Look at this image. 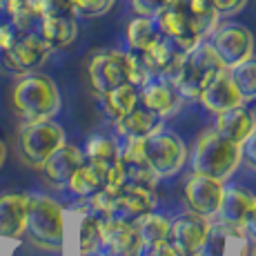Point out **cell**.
<instances>
[{"label": "cell", "mask_w": 256, "mask_h": 256, "mask_svg": "<svg viewBox=\"0 0 256 256\" xmlns=\"http://www.w3.org/2000/svg\"><path fill=\"white\" fill-rule=\"evenodd\" d=\"M102 96V107L112 118H122L125 114H130L136 107V100H138V94H136L134 85H118L114 90L100 94Z\"/></svg>", "instance_id": "27"}, {"label": "cell", "mask_w": 256, "mask_h": 256, "mask_svg": "<svg viewBox=\"0 0 256 256\" xmlns=\"http://www.w3.org/2000/svg\"><path fill=\"white\" fill-rule=\"evenodd\" d=\"M27 194L0 196V236L18 238L27 228Z\"/></svg>", "instance_id": "19"}, {"label": "cell", "mask_w": 256, "mask_h": 256, "mask_svg": "<svg viewBox=\"0 0 256 256\" xmlns=\"http://www.w3.org/2000/svg\"><path fill=\"white\" fill-rule=\"evenodd\" d=\"M212 47H214V52L223 60V65L230 70V67L252 58L254 36L245 24L230 22V24L214 29V34H212Z\"/></svg>", "instance_id": "9"}, {"label": "cell", "mask_w": 256, "mask_h": 256, "mask_svg": "<svg viewBox=\"0 0 256 256\" xmlns=\"http://www.w3.org/2000/svg\"><path fill=\"white\" fill-rule=\"evenodd\" d=\"M40 16H74L72 0H36Z\"/></svg>", "instance_id": "37"}, {"label": "cell", "mask_w": 256, "mask_h": 256, "mask_svg": "<svg viewBox=\"0 0 256 256\" xmlns=\"http://www.w3.org/2000/svg\"><path fill=\"white\" fill-rule=\"evenodd\" d=\"M38 36L49 45V49L70 47L78 36L76 16H42L38 22Z\"/></svg>", "instance_id": "20"}, {"label": "cell", "mask_w": 256, "mask_h": 256, "mask_svg": "<svg viewBox=\"0 0 256 256\" xmlns=\"http://www.w3.org/2000/svg\"><path fill=\"white\" fill-rule=\"evenodd\" d=\"M185 145L174 134H154L145 136V160L158 176H174L185 163Z\"/></svg>", "instance_id": "8"}, {"label": "cell", "mask_w": 256, "mask_h": 256, "mask_svg": "<svg viewBox=\"0 0 256 256\" xmlns=\"http://www.w3.org/2000/svg\"><path fill=\"white\" fill-rule=\"evenodd\" d=\"M248 228H250V232H252V234L256 236V208H254V214H252V218H250Z\"/></svg>", "instance_id": "44"}, {"label": "cell", "mask_w": 256, "mask_h": 256, "mask_svg": "<svg viewBox=\"0 0 256 256\" xmlns=\"http://www.w3.org/2000/svg\"><path fill=\"white\" fill-rule=\"evenodd\" d=\"M100 245L105 256H140L142 250L136 225L120 223L116 218L100 220Z\"/></svg>", "instance_id": "13"}, {"label": "cell", "mask_w": 256, "mask_h": 256, "mask_svg": "<svg viewBox=\"0 0 256 256\" xmlns=\"http://www.w3.org/2000/svg\"><path fill=\"white\" fill-rule=\"evenodd\" d=\"M65 142V132L52 118L32 120L20 130V152L32 165L40 167L52 152Z\"/></svg>", "instance_id": "6"}, {"label": "cell", "mask_w": 256, "mask_h": 256, "mask_svg": "<svg viewBox=\"0 0 256 256\" xmlns=\"http://www.w3.org/2000/svg\"><path fill=\"white\" fill-rule=\"evenodd\" d=\"M187 203L192 205V210L200 216H212L216 214L220 208V198H223V185L220 180L212 178V176L196 174L194 178L185 187Z\"/></svg>", "instance_id": "15"}, {"label": "cell", "mask_w": 256, "mask_h": 256, "mask_svg": "<svg viewBox=\"0 0 256 256\" xmlns=\"http://www.w3.org/2000/svg\"><path fill=\"white\" fill-rule=\"evenodd\" d=\"M190 256H200V254H190Z\"/></svg>", "instance_id": "46"}, {"label": "cell", "mask_w": 256, "mask_h": 256, "mask_svg": "<svg viewBox=\"0 0 256 256\" xmlns=\"http://www.w3.org/2000/svg\"><path fill=\"white\" fill-rule=\"evenodd\" d=\"M243 154H245V160L256 170V132H252V134L245 138V152Z\"/></svg>", "instance_id": "42"}, {"label": "cell", "mask_w": 256, "mask_h": 256, "mask_svg": "<svg viewBox=\"0 0 256 256\" xmlns=\"http://www.w3.org/2000/svg\"><path fill=\"white\" fill-rule=\"evenodd\" d=\"M228 72L240 98L243 100H256V58H248V60L230 67Z\"/></svg>", "instance_id": "30"}, {"label": "cell", "mask_w": 256, "mask_h": 256, "mask_svg": "<svg viewBox=\"0 0 256 256\" xmlns=\"http://www.w3.org/2000/svg\"><path fill=\"white\" fill-rule=\"evenodd\" d=\"M185 54L180 47H176L170 38H160L154 47H150L145 54H140L138 60L142 62V67L147 70V74H156L163 80H174L180 72V65L185 60Z\"/></svg>", "instance_id": "14"}, {"label": "cell", "mask_w": 256, "mask_h": 256, "mask_svg": "<svg viewBox=\"0 0 256 256\" xmlns=\"http://www.w3.org/2000/svg\"><path fill=\"white\" fill-rule=\"evenodd\" d=\"M18 29L12 22H0V52H7L14 45V40L18 38Z\"/></svg>", "instance_id": "41"}, {"label": "cell", "mask_w": 256, "mask_h": 256, "mask_svg": "<svg viewBox=\"0 0 256 256\" xmlns=\"http://www.w3.org/2000/svg\"><path fill=\"white\" fill-rule=\"evenodd\" d=\"M122 165H125V183L154 190L158 176L154 174V170H152L147 163H122Z\"/></svg>", "instance_id": "34"}, {"label": "cell", "mask_w": 256, "mask_h": 256, "mask_svg": "<svg viewBox=\"0 0 256 256\" xmlns=\"http://www.w3.org/2000/svg\"><path fill=\"white\" fill-rule=\"evenodd\" d=\"M49 45L34 32H20L14 45L2 52L4 65L16 74H29L42 65L49 56Z\"/></svg>", "instance_id": "10"}, {"label": "cell", "mask_w": 256, "mask_h": 256, "mask_svg": "<svg viewBox=\"0 0 256 256\" xmlns=\"http://www.w3.org/2000/svg\"><path fill=\"white\" fill-rule=\"evenodd\" d=\"M78 243H80V254H94L100 248V220L96 216H82L80 230H78Z\"/></svg>", "instance_id": "33"}, {"label": "cell", "mask_w": 256, "mask_h": 256, "mask_svg": "<svg viewBox=\"0 0 256 256\" xmlns=\"http://www.w3.org/2000/svg\"><path fill=\"white\" fill-rule=\"evenodd\" d=\"M16 112L27 122L47 120L60 110V92L45 74H22L12 94Z\"/></svg>", "instance_id": "2"}, {"label": "cell", "mask_w": 256, "mask_h": 256, "mask_svg": "<svg viewBox=\"0 0 256 256\" xmlns=\"http://www.w3.org/2000/svg\"><path fill=\"white\" fill-rule=\"evenodd\" d=\"M114 0H72V9L76 18H96L107 14Z\"/></svg>", "instance_id": "35"}, {"label": "cell", "mask_w": 256, "mask_h": 256, "mask_svg": "<svg viewBox=\"0 0 256 256\" xmlns=\"http://www.w3.org/2000/svg\"><path fill=\"white\" fill-rule=\"evenodd\" d=\"M198 100L203 102L210 112H216V114H220V112H225V110H232L236 105H243V98H240L238 90L234 87L228 67L220 70L208 85H205Z\"/></svg>", "instance_id": "16"}, {"label": "cell", "mask_w": 256, "mask_h": 256, "mask_svg": "<svg viewBox=\"0 0 256 256\" xmlns=\"http://www.w3.org/2000/svg\"><path fill=\"white\" fill-rule=\"evenodd\" d=\"M82 256H94V254H82Z\"/></svg>", "instance_id": "45"}, {"label": "cell", "mask_w": 256, "mask_h": 256, "mask_svg": "<svg viewBox=\"0 0 256 256\" xmlns=\"http://www.w3.org/2000/svg\"><path fill=\"white\" fill-rule=\"evenodd\" d=\"M0 12L9 16V22L18 32H29L36 22H40V12H38L36 0H0Z\"/></svg>", "instance_id": "25"}, {"label": "cell", "mask_w": 256, "mask_h": 256, "mask_svg": "<svg viewBox=\"0 0 256 256\" xmlns=\"http://www.w3.org/2000/svg\"><path fill=\"white\" fill-rule=\"evenodd\" d=\"M4 160H7V147H4V142L0 140V170H2Z\"/></svg>", "instance_id": "43"}, {"label": "cell", "mask_w": 256, "mask_h": 256, "mask_svg": "<svg viewBox=\"0 0 256 256\" xmlns=\"http://www.w3.org/2000/svg\"><path fill=\"white\" fill-rule=\"evenodd\" d=\"M170 220L165 216L158 214H147L136 223V230H138V236L142 240V245H152V243H160V240H167V234H170Z\"/></svg>", "instance_id": "31"}, {"label": "cell", "mask_w": 256, "mask_h": 256, "mask_svg": "<svg viewBox=\"0 0 256 256\" xmlns=\"http://www.w3.org/2000/svg\"><path fill=\"white\" fill-rule=\"evenodd\" d=\"M140 256H180L172 248L167 240H160V243H152V245H142Z\"/></svg>", "instance_id": "40"}, {"label": "cell", "mask_w": 256, "mask_h": 256, "mask_svg": "<svg viewBox=\"0 0 256 256\" xmlns=\"http://www.w3.org/2000/svg\"><path fill=\"white\" fill-rule=\"evenodd\" d=\"M220 70H225L223 60L214 52L212 42H198L194 49L185 54V60L180 65L178 76L172 80L174 90L183 98H198L205 85L216 76Z\"/></svg>", "instance_id": "4"}, {"label": "cell", "mask_w": 256, "mask_h": 256, "mask_svg": "<svg viewBox=\"0 0 256 256\" xmlns=\"http://www.w3.org/2000/svg\"><path fill=\"white\" fill-rule=\"evenodd\" d=\"M82 163H85V154H82L78 147L62 142L56 152H52V154L47 156V160L40 165V170L52 185H67L72 174Z\"/></svg>", "instance_id": "17"}, {"label": "cell", "mask_w": 256, "mask_h": 256, "mask_svg": "<svg viewBox=\"0 0 256 256\" xmlns=\"http://www.w3.org/2000/svg\"><path fill=\"white\" fill-rule=\"evenodd\" d=\"M254 208H256V198L248 190H243V187L223 190V198H220V208H218L220 216H223V223L238 230H248Z\"/></svg>", "instance_id": "18"}, {"label": "cell", "mask_w": 256, "mask_h": 256, "mask_svg": "<svg viewBox=\"0 0 256 256\" xmlns=\"http://www.w3.org/2000/svg\"><path fill=\"white\" fill-rule=\"evenodd\" d=\"M156 127V114L142 110V107H134L130 114L118 118V132L127 138L134 136H150Z\"/></svg>", "instance_id": "28"}, {"label": "cell", "mask_w": 256, "mask_h": 256, "mask_svg": "<svg viewBox=\"0 0 256 256\" xmlns=\"http://www.w3.org/2000/svg\"><path fill=\"white\" fill-rule=\"evenodd\" d=\"M187 14L192 16L196 29L200 32V36L208 38L210 34H214V29L218 27V12H216L212 0H185Z\"/></svg>", "instance_id": "29"}, {"label": "cell", "mask_w": 256, "mask_h": 256, "mask_svg": "<svg viewBox=\"0 0 256 256\" xmlns=\"http://www.w3.org/2000/svg\"><path fill=\"white\" fill-rule=\"evenodd\" d=\"M170 2L172 0H130L136 16H147V18H156Z\"/></svg>", "instance_id": "38"}, {"label": "cell", "mask_w": 256, "mask_h": 256, "mask_svg": "<svg viewBox=\"0 0 256 256\" xmlns=\"http://www.w3.org/2000/svg\"><path fill=\"white\" fill-rule=\"evenodd\" d=\"M216 132L236 145H243L245 138L254 132V116L243 105H236L232 110H225L218 114Z\"/></svg>", "instance_id": "21"}, {"label": "cell", "mask_w": 256, "mask_h": 256, "mask_svg": "<svg viewBox=\"0 0 256 256\" xmlns=\"http://www.w3.org/2000/svg\"><path fill=\"white\" fill-rule=\"evenodd\" d=\"M240 160V145L228 140L218 132H208L200 136L198 145L192 156V167L196 174L212 176L216 180H225L232 176Z\"/></svg>", "instance_id": "3"}, {"label": "cell", "mask_w": 256, "mask_h": 256, "mask_svg": "<svg viewBox=\"0 0 256 256\" xmlns=\"http://www.w3.org/2000/svg\"><path fill=\"white\" fill-rule=\"evenodd\" d=\"M208 230H210V223L200 214H196V212L194 214H183L170 225L167 243H170L180 256L198 254Z\"/></svg>", "instance_id": "12"}, {"label": "cell", "mask_w": 256, "mask_h": 256, "mask_svg": "<svg viewBox=\"0 0 256 256\" xmlns=\"http://www.w3.org/2000/svg\"><path fill=\"white\" fill-rule=\"evenodd\" d=\"M158 24V32L165 38H170L176 47H180L183 52L194 49L198 42H203L205 38L200 36V32L196 29L192 16L187 14L185 0H172L170 4L154 18Z\"/></svg>", "instance_id": "7"}, {"label": "cell", "mask_w": 256, "mask_h": 256, "mask_svg": "<svg viewBox=\"0 0 256 256\" xmlns=\"http://www.w3.org/2000/svg\"><path fill=\"white\" fill-rule=\"evenodd\" d=\"M245 230L232 228L228 223H216L210 225L208 234H205V240L200 245L198 254L200 256H228V248H230V240L234 236H243Z\"/></svg>", "instance_id": "26"}, {"label": "cell", "mask_w": 256, "mask_h": 256, "mask_svg": "<svg viewBox=\"0 0 256 256\" xmlns=\"http://www.w3.org/2000/svg\"><path fill=\"white\" fill-rule=\"evenodd\" d=\"M154 205H156L154 190H147V187L132 185V183H122L116 190L110 218H116L127 225H136L142 216H147L154 210Z\"/></svg>", "instance_id": "11"}, {"label": "cell", "mask_w": 256, "mask_h": 256, "mask_svg": "<svg viewBox=\"0 0 256 256\" xmlns=\"http://www.w3.org/2000/svg\"><path fill=\"white\" fill-rule=\"evenodd\" d=\"M85 158L94 160V163H102V165H112L120 158V150L112 138L105 136H96L87 142L85 147Z\"/></svg>", "instance_id": "32"}, {"label": "cell", "mask_w": 256, "mask_h": 256, "mask_svg": "<svg viewBox=\"0 0 256 256\" xmlns=\"http://www.w3.org/2000/svg\"><path fill=\"white\" fill-rule=\"evenodd\" d=\"M122 163H147L145 160V136L127 138V145L120 154Z\"/></svg>", "instance_id": "36"}, {"label": "cell", "mask_w": 256, "mask_h": 256, "mask_svg": "<svg viewBox=\"0 0 256 256\" xmlns=\"http://www.w3.org/2000/svg\"><path fill=\"white\" fill-rule=\"evenodd\" d=\"M138 100H140L142 110L152 112L156 116H167L178 105V92L174 90V85L170 80L150 82V85H142Z\"/></svg>", "instance_id": "22"}, {"label": "cell", "mask_w": 256, "mask_h": 256, "mask_svg": "<svg viewBox=\"0 0 256 256\" xmlns=\"http://www.w3.org/2000/svg\"><path fill=\"white\" fill-rule=\"evenodd\" d=\"M67 187H70L76 196L90 198V196H94L96 192H100L102 187H107V165L87 160V163H82L72 174Z\"/></svg>", "instance_id": "23"}, {"label": "cell", "mask_w": 256, "mask_h": 256, "mask_svg": "<svg viewBox=\"0 0 256 256\" xmlns=\"http://www.w3.org/2000/svg\"><path fill=\"white\" fill-rule=\"evenodd\" d=\"M90 80L98 94H105L118 85L142 87L150 82V74L134 54L127 52H100L90 62Z\"/></svg>", "instance_id": "1"}, {"label": "cell", "mask_w": 256, "mask_h": 256, "mask_svg": "<svg viewBox=\"0 0 256 256\" xmlns=\"http://www.w3.org/2000/svg\"><path fill=\"white\" fill-rule=\"evenodd\" d=\"M24 232L34 238V243L45 250H60L62 234H65V220L62 210L49 196H29L27 198V228Z\"/></svg>", "instance_id": "5"}, {"label": "cell", "mask_w": 256, "mask_h": 256, "mask_svg": "<svg viewBox=\"0 0 256 256\" xmlns=\"http://www.w3.org/2000/svg\"><path fill=\"white\" fill-rule=\"evenodd\" d=\"M218 12V16H234V14L243 12L248 0H212Z\"/></svg>", "instance_id": "39"}, {"label": "cell", "mask_w": 256, "mask_h": 256, "mask_svg": "<svg viewBox=\"0 0 256 256\" xmlns=\"http://www.w3.org/2000/svg\"><path fill=\"white\" fill-rule=\"evenodd\" d=\"M127 45L134 54H145L150 47H154L156 42L163 38V34L158 32V24L154 18L147 16H136L134 20H130L127 24Z\"/></svg>", "instance_id": "24"}]
</instances>
